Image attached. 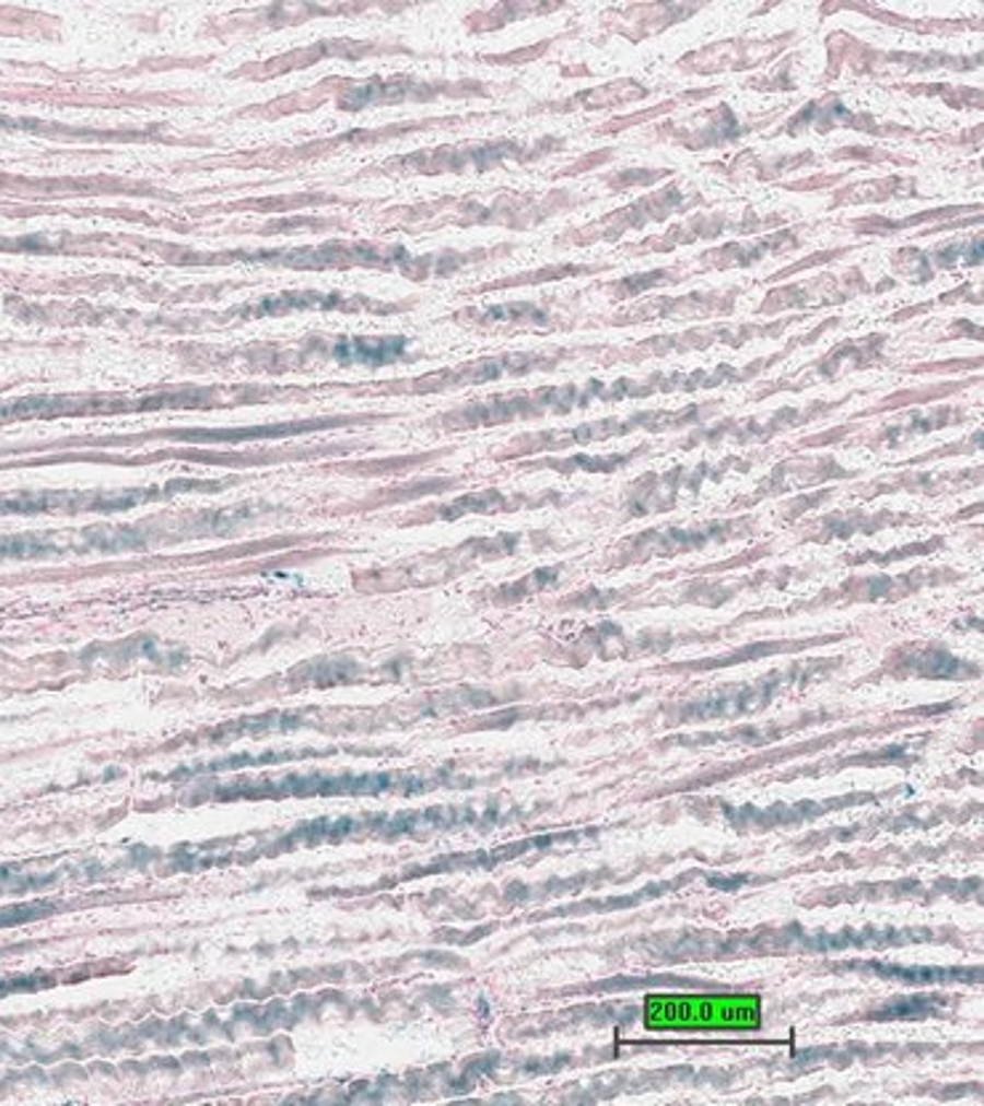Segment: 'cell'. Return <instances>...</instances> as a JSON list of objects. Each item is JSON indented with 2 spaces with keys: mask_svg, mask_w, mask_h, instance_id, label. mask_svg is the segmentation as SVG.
Instances as JSON below:
<instances>
[{
  "mask_svg": "<svg viewBox=\"0 0 984 1106\" xmlns=\"http://www.w3.org/2000/svg\"><path fill=\"white\" fill-rule=\"evenodd\" d=\"M647 1029H759V995H649L644 1000Z\"/></svg>",
  "mask_w": 984,
  "mask_h": 1106,
  "instance_id": "6da1fadb",
  "label": "cell"
},
{
  "mask_svg": "<svg viewBox=\"0 0 984 1106\" xmlns=\"http://www.w3.org/2000/svg\"><path fill=\"white\" fill-rule=\"evenodd\" d=\"M408 346L405 338H347L333 349L338 362H360V365H389L399 360Z\"/></svg>",
  "mask_w": 984,
  "mask_h": 1106,
  "instance_id": "7a4b0ae2",
  "label": "cell"
},
{
  "mask_svg": "<svg viewBox=\"0 0 984 1106\" xmlns=\"http://www.w3.org/2000/svg\"><path fill=\"white\" fill-rule=\"evenodd\" d=\"M54 545L48 543L46 538H0V556H43V553H51Z\"/></svg>",
  "mask_w": 984,
  "mask_h": 1106,
  "instance_id": "3957f363",
  "label": "cell"
}]
</instances>
